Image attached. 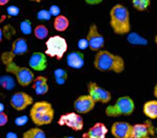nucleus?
Returning <instances> with one entry per match:
<instances>
[{
    "mask_svg": "<svg viewBox=\"0 0 157 138\" xmlns=\"http://www.w3.org/2000/svg\"><path fill=\"white\" fill-rule=\"evenodd\" d=\"M1 61L4 65L6 73L12 74L17 81V83L21 86H29L30 84H33L35 80L33 70L27 68L21 67L14 62V56L11 54L10 51H4L1 54Z\"/></svg>",
    "mask_w": 157,
    "mask_h": 138,
    "instance_id": "nucleus-1",
    "label": "nucleus"
},
{
    "mask_svg": "<svg viewBox=\"0 0 157 138\" xmlns=\"http://www.w3.org/2000/svg\"><path fill=\"white\" fill-rule=\"evenodd\" d=\"M94 67L100 72L121 74L125 69V62L121 55L102 49L97 52L94 57Z\"/></svg>",
    "mask_w": 157,
    "mask_h": 138,
    "instance_id": "nucleus-2",
    "label": "nucleus"
},
{
    "mask_svg": "<svg viewBox=\"0 0 157 138\" xmlns=\"http://www.w3.org/2000/svg\"><path fill=\"white\" fill-rule=\"evenodd\" d=\"M109 24L117 35H128L131 33L130 11L122 4H115L109 12Z\"/></svg>",
    "mask_w": 157,
    "mask_h": 138,
    "instance_id": "nucleus-3",
    "label": "nucleus"
},
{
    "mask_svg": "<svg viewBox=\"0 0 157 138\" xmlns=\"http://www.w3.org/2000/svg\"><path fill=\"white\" fill-rule=\"evenodd\" d=\"M54 108L48 101H37L32 105L30 111V118L36 126H46L52 123L54 119Z\"/></svg>",
    "mask_w": 157,
    "mask_h": 138,
    "instance_id": "nucleus-4",
    "label": "nucleus"
},
{
    "mask_svg": "<svg viewBox=\"0 0 157 138\" xmlns=\"http://www.w3.org/2000/svg\"><path fill=\"white\" fill-rule=\"evenodd\" d=\"M135 111V101L128 95L121 96L117 99L115 103L108 105L105 108V115L107 117L115 118L121 116H131Z\"/></svg>",
    "mask_w": 157,
    "mask_h": 138,
    "instance_id": "nucleus-5",
    "label": "nucleus"
},
{
    "mask_svg": "<svg viewBox=\"0 0 157 138\" xmlns=\"http://www.w3.org/2000/svg\"><path fill=\"white\" fill-rule=\"evenodd\" d=\"M46 55L50 57H55L56 59L60 61L63 57L65 52L67 50V42L63 37L55 35L52 36L47 40L46 43Z\"/></svg>",
    "mask_w": 157,
    "mask_h": 138,
    "instance_id": "nucleus-6",
    "label": "nucleus"
},
{
    "mask_svg": "<svg viewBox=\"0 0 157 138\" xmlns=\"http://www.w3.org/2000/svg\"><path fill=\"white\" fill-rule=\"evenodd\" d=\"M86 38L88 40V43H89V48L92 51L98 52L100 50H102V48L104 47L105 39L102 34L100 33L96 24H92L89 27Z\"/></svg>",
    "mask_w": 157,
    "mask_h": 138,
    "instance_id": "nucleus-7",
    "label": "nucleus"
},
{
    "mask_svg": "<svg viewBox=\"0 0 157 138\" xmlns=\"http://www.w3.org/2000/svg\"><path fill=\"white\" fill-rule=\"evenodd\" d=\"M58 125L59 126H67L71 128L74 131H81L84 128V120L83 117L78 114V112H67L60 116L58 120Z\"/></svg>",
    "mask_w": 157,
    "mask_h": 138,
    "instance_id": "nucleus-8",
    "label": "nucleus"
},
{
    "mask_svg": "<svg viewBox=\"0 0 157 138\" xmlns=\"http://www.w3.org/2000/svg\"><path fill=\"white\" fill-rule=\"evenodd\" d=\"M88 94L92 96V98L96 102L100 103H109L111 100V93L107 89L102 88L95 82H89L87 85Z\"/></svg>",
    "mask_w": 157,
    "mask_h": 138,
    "instance_id": "nucleus-9",
    "label": "nucleus"
},
{
    "mask_svg": "<svg viewBox=\"0 0 157 138\" xmlns=\"http://www.w3.org/2000/svg\"><path fill=\"white\" fill-rule=\"evenodd\" d=\"M34 104L33 97L24 91L15 92L10 97V106L17 112H21L26 109L28 106Z\"/></svg>",
    "mask_w": 157,
    "mask_h": 138,
    "instance_id": "nucleus-10",
    "label": "nucleus"
},
{
    "mask_svg": "<svg viewBox=\"0 0 157 138\" xmlns=\"http://www.w3.org/2000/svg\"><path fill=\"white\" fill-rule=\"evenodd\" d=\"M96 101L92 98V96L89 94L81 95L74 101V108L76 112L80 115H86L91 111H93L95 108Z\"/></svg>",
    "mask_w": 157,
    "mask_h": 138,
    "instance_id": "nucleus-11",
    "label": "nucleus"
},
{
    "mask_svg": "<svg viewBox=\"0 0 157 138\" xmlns=\"http://www.w3.org/2000/svg\"><path fill=\"white\" fill-rule=\"evenodd\" d=\"M110 132L115 138H134V125L128 122H115L112 124Z\"/></svg>",
    "mask_w": 157,
    "mask_h": 138,
    "instance_id": "nucleus-12",
    "label": "nucleus"
},
{
    "mask_svg": "<svg viewBox=\"0 0 157 138\" xmlns=\"http://www.w3.org/2000/svg\"><path fill=\"white\" fill-rule=\"evenodd\" d=\"M30 69L36 72H42L47 69V56L46 53L36 51L29 58Z\"/></svg>",
    "mask_w": 157,
    "mask_h": 138,
    "instance_id": "nucleus-13",
    "label": "nucleus"
},
{
    "mask_svg": "<svg viewBox=\"0 0 157 138\" xmlns=\"http://www.w3.org/2000/svg\"><path fill=\"white\" fill-rule=\"evenodd\" d=\"M108 133L107 127L101 122L94 124L92 127L88 129L87 132H85L82 137L83 138H106Z\"/></svg>",
    "mask_w": 157,
    "mask_h": 138,
    "instance_id": "nucleus-14",
    "label": "nucleus"
},
{
    "mask_svg": "<svg viewBox=\"0 0 157 138\" xmlns=\"http://www.w3.org/2000/svg\"><path fill=\"white\" fill-rule=\"evenodd\" d=\"M154 134L151 122H145L142 124L134 125V138H148Z\"/></svg>",
    "mask_w": 157,
    "mask_h": 138,
    "instance_id": "nucleus-15",
    "label": "nucleus"
},
{
    "mask_svg": "<svg viewBox=\"0 0 157 138\" xmlns=\"http://www.w3.org/2000/svg\"><path fill=\"white\" fill-rule=\"evenodd\" d=\"M67 65L71 69H82L85 65V55L81 51H73L67 56Z\"/></svg>",
    "mask_w": 157,
    "mask_h": 138,
    "instance_id": "nucleus-16",
    "label": "nucleus"
},
{
    "mask_svg": "<svg viewBox=\"0 0 157 138\" xmlns=\"http://www.w3.org/2000/svg\"><path fill=\"white\" fill-rule=\"evenodd\" d=\"M28 50H29V46H28L27 40L25 38H17L12 42L10 53L15 57L17 55H23L27 53Z\"/></svg>",
    "mask_w": 157,
    "mask_h": 138,
    "instance_id": "nucleus-17",
    "label": "nucleus"
},
{
    "mask_svg": "<svg viewBox=\"0 0 157 138\" xmlns=\"http://www.w3.org/2000/svg\"><path fill=\"white\" fill-rule=\"evenodd\" d=\"M32 88L35 90L36 94H38V95H44V94H46L49 90L48 79L44 76L36 77L32 84Z\"/></svg>",
    "mask_w": 157,
    "mask_h": 138,
    "instance_id": "nucleus-18",
    "label": "nucleus"
},
{
    "mask_svg": "<svg viewBox=\"0 0 157 138\" xmlns=\"http://www.w3.org/2000/svg\"><path fill=\"white\" fill-rule=\"evenodd\" d=\"M143 112L147 118L151 120L157 119V99L148 100L143 105Z\"/></svg>",
    "mask_w": 157,
    "mask_h": 138,
    "instance_id": "nucleus-19",
    "label": "nucleus"
},
{
    "mask_svg": "<svg viewBox=\"0 0 157 138\" xmlns=\"http://www.w3.org/2000/svg\"><path fill=\"white\" fill-rule=\"evenodd\" d=\"M53 27L57 32H64L67 30V28L70 27V21L65 15H58L54 18L53 22Z\"/></svg>",
    "mask_w": 157,
    "mask_h": 138,
    "instance_id": "nucleus-20",
    "label": "nucleus"
},
{
    "mask_svg": "<svg viewBox=\"0 0 157 138\" xmlns=\"http://www.w3.org/2000/svg\"><path fill=\"white\" fill-rule=\"evenodd\" d=\"M23 138H46L45 132L39 127L30 128L23 134Z\"/></svg>",
    "mask_w": 157,
    "mask_h": 138,
    "instance_id": "nucleus-21",
    "label": "nucleus"
},
{
    "mask_svg": "<svg viewBox=\"0 0 157 138\" xmlns=\"http://www.w3.org/2000/svg\"><path fill=\"white\" fill-rule=\"evenodd\" d=\"M0 85L5 90H12L15 86V81L11 76L4 75L0 78Z\"/></svg>",
    "mask_w": 157,
    "mask_h": 138,
    "instance_id": "nucleus-22",
    "label": "nucleus"
},
{
    "mask_svg": "<svg viewBox=\"0 0 157 138\" xmlns=\"http://www.w3.org/2000/svg\"><path fill=\"white\" fill-rule=\"evenodd\" d=\"M48 34H49V30L47 29L45 25H38L34 29V35L39 40L46 39L48 37Z\"/></svg>",
    "mask_w": 157,
    "mask_h": 138,
    "instance_id": "nucleus-23",
    "label": "nucleus"
},
{
    "mask_svg": "<svg viewBox=\"0 0 157 138\" xmlns=\"http://www.w3.org/2000/svg\"><path fill=\"white\" fill-rule=\"evenodd\" d=\"M54 78H55V82L58 85H63L67 80V71H64L63 69H56L54 71Z\"/></svg>",
    "mask_w": 157,
    "mask_h": 138,
    "instance_id": "nucleus-24",
    "label": "nucleus"
},
{
    "mask_svg": "<svg viewBox=\"0 0 157 138\" xmlns=\"http://www.w3.org/2000/svg\"><path fill=\"white\" fill-rule=\"evenodd\" d=\"M133 7L138 11H145L151 4V0H132Z\"/></svg>",
    "mask_w": 157,
    "mask_h": 138,
    "instance_id": "nucleus-25",
    "label": "nucleus"
},
{
    "mask_svg": "<svg viewBox=\"0 0 157 138\" xmlns=\"http://www.w3.org/2000/svg\"><path fill=\"white\" fill-rule=\"evenodd\" d=\"M128 41L131 44H137V45H145L147 44V40L143 38L137 33H130L128 34Z\"/></svg>",
    "mask_w": 157,
    "mask_h": 138,
    "instance_id": "nucleus-26",
    "label": "nucleus"
},
{
    "mask_svg": "<svg viewBox=\"0 0 157 138\" xmlns=\"http://www.w3.org/2000/svg\"><path fill=\"white\" fill-rule=\"evenodd\" d=\"M14 34H15V30L11 25H5L2 28V30H0V37L1 38L4 37L6 39H10L12 35H14Z\"/></svg>",
    "mask_w": 157,
    "mask_h": 138,
    "instance_id": "nucleus-27",
    "label": "nucleus"
},
{
    "mask_svg": "<svg viewBox=\"0 0 157 138\" xmlns=\"http://www.w3.org/2000/svg\"><path fill=\"white\" fill-rule=\"evenodd\" d=\"M20 29L21 31V33L25 35H30L33 32V28H32V23L30 20H24L20 25Z\"/></svg>",
    "mask_w": 157,
    "mask_h": 138,
    "instance_id": "nucleus-28",
    "label": "nucleus"
},
{
    "mask_svg": "<svg viewBox=\"0 0 157 138\" xmlns=\"http://www.w3.org/2000/svg\"><path fill=\"white\" fill-rule=\"evenodd\" d=\"M51 17H52L51 14L47 9H41V10L38 11V14H37V18L39 21H49Z\"/></svg>",
    "mask_w": 157,
    "mask_h": 138,
    "instance_id": "nucleus-29",
    "label": "nucleus"
},
{
    "mask_svg": "<svg viewBox=\"0 0 157 138\" xmlns=\"http://www.w3.org/2000/svg\"><path fill=\"white\" fill-rule=\"evenodd\" d=\"M6 12L9 17H17L20 14V8L15 5H9L6 7Z\"/></svg>",
    "mask_w": 157,
    "mask_h": 138,
    "instance_id": "nucleus-30",
    "label": "nucleus"
},
{
    "mask_svg": "<svg viewBox=\"0 0 157 138\" xmlns=\"http://www.w3.org/2000/svg\"><path fill=\"white\" fill-rule=\"evenodd\" d=\"M28 120H29V118L27 116H21V117H17L14 120V124L17 126H24L28 123Z\"/></svg>",
    "mask_w": 157,
    "mask_h": 138,
    "instance_id": "nucleus-31",
    "label": "nucleus"
},
{
    "mask_svg": "<svg viewBox=\"0 0 157 138\" xmlns=\"http://www.w3.org/2000/svg\"><path fill=\"white\" fill-rule=\"evenodd\" d=\"M49 12L51 14L52 17H58V15H60V8H59V6L58 5H56V4H53L50 6V8H49Z\"/></svg>",
    "mask_w": 157,
    "mask_h": 138,
    "instance_id": "nucleus-32",
    "label": "nucleus"
},
{
    "mask_svg": "<svg viewBox=\"0 0 157 138\" xmlns=\"http://www.w3.org/2000/svg\"><path fill=\"white\" fill-rule=\"evenodd\" d=\"M78 49L81 50H85L89 47V43H88V40L87 38H81L80 40L78 41Z\"/></svg>",
    "mask_w": 157,
    "mask_h": 138,
    "instance_id": "nucleus-33",
    "label": "nucleus"
},
{
    "mask_svg": "<svg viewBox=\"0 0 157 138\" xmlns=\"http://www.w3.org/2000/svg\"><path fill=\"white\" fill-rule=\"evenodd\" d=\"M7 122H8L7 115H6L4 112H0V126L1 127L5 126V125L7 124Z\"/></svg>",
    "mask_w": 157,
    "mask_h": 138,
    "instance_id": "nucleus-34",
    "label": "nucleus"
},
{
    "mask_svg": "<svg viewBox=\"0 0 157 138\" xmlns=\"http://www.w3.org/2000/svg\"><path fill=\"white\" fill-rule=\"evenodd\" d=\"M103 1V0H85V2L87 4H90V5H97V4H100Z\"/></svg>",
    "mask_w": 157,
    "mask_h": 138,
    "instance_id": "nucleus-35",
    "label": "nucleus"
},
{
    "mask_svg": "<svg viewBox=\"0 0 157 138\" xmlns=\"http://www.w3.org/2000/svg\"><path fill=\"white\" fill-rule=\"evenodd\" d=\"M6 138H17V135L13 132H8L6 134Z\"/></svg>",
    "mask_w": 157,
    "mask_h": 138,
    "instance_id": "nucleus-36",
    "label": "nucleus"
},
{
    "mask_svg": "<svg viewBox=\"0 0 157 138\" xmlns=\"http://www.w3.org/2000/svg\"><path fill=\"white\" fill-rule=\"evenodd\" d=\"M8 2H9V0H0V5H1V6H5Z\"/></svg>",
    "mask_w": 157,
    "mask_h": 138,
    "instance_id": "nucleus-37",
    "label": "nucleus"
},
{
    "mask_svg": "<svg viewBox=\"0 0 157 138\" xmlns=\"http://www.w3.org/2000/svg\"><path fill=\"white\" fill-rule=\"evenodd\" d=\"M153 94H154V96L157 98V83H156V85L154 86V89H153Z\"/></svg>",
    "mask_w": 157,
    "mask_h": 138,
    "instance_id": "nucleus-38",
    "label": "nucleus"
},
{
    "mask_svg": "<svg viewBox=\"0 0 157 138\" xmlns=\"http://www.w3.org/2000/svg\"><path fill=\"white\" fill-rule=\"evenodd\" d=\"M3 105H4L3 103H0V112H3V108H4V106H3Z\"/></svg>",
    "mask_w": 157,
    "mask_h": 138,
    "instance_id": "nucleus-39",
    "label": "nucleus"
},
{
    "mask_svg": "<svg viewBox=\"0 0 157 138\" xmlns=\"http://www.w3.org/2000/svg\"><path fill=\"white\" fill-rule=\"evenodd\" d=\"M30 1H33V2H37V3H39V2H42L43 0H30Z\"/></svg>",
    "mask_w": 157,
    "mask_h": 138,
    "instance_id": "nucleus-40",
    "label": "nucleus"
},
{
    "mask_svg": "<svg viewBox=\"0 0 157 138\" xmlns=\"http://www.w3.org/2000/svg\"><path fill=\"white\" fill-rule=\"evenodd\" d=\"M154 41H155V43L157 44V34H156V36H155V39H154Z\"/></svg>",
    "mask_w": 157,
    "mask_h": 138,
    "instance_id": "nucleus-41",
    "label": "nucleus"
},
{
    "mask_svg": "<svg viewBox=\"0 0 157 138\" xmlns=\"http://www.w3.org/2000/svg\"><path fill=\"white\" fill-rule=\"evenodd\" d=\"M63 138H75V137H73V136H65Z\"/></svg>",
    "mask_w": 157,
    "mask_h": 138,
    "instance_id": "nucleus-42",
    "label": "nucleus"
},
{
    "mask_svg": "<svg viewBox=\"0 0 157 138\" xmlns=\"http://www.w3.org/2000/svg\"><path fill=\"white\" fill-rule=\"evenodd\" d=\"M148 138H151V137H148Z\"/></svg>",
    "mask_w": 157,
    "mask_h": 138,
    "instance_id": "nucleus-43",
    "label": "nucleus"
}]
</instances>
